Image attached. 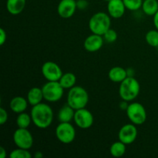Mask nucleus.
I'll use <instances>...</instances> for the list:
<instances>
[{"instance_id": "1", "label": "nucleus", "mask_w": 158, "mask_h": 158, "mask_svg": "<svg viewBox=\"0 0 158 158\" xmlns=\"http://www.w3.org/2000/svg\"><path fill=\"white\" fill-rule=\"evenodd\" d=\"M30 115L33 124L40 129H46L53 121L54 115L52 107L43 102L32 106Z\"/></svg>"}, {"instance_id": "2", "label": "nucleus", "mask_w": 158, "mask_h": 158, "mask_svg": "<svg viewBox=\"0 0 158 158\" xmlns=\"http://www.w3.org/2000/svg\"><path fill=\"white\" fill-rule=\"evenodd\" d=\"M140 91V83L134 77H127L120 83L119 86V95L120 98L127 102L135 100L138 97Z\"/></svg>"}, {"instance_id": "3", "label": "nucleus", "mask_w": 158, "mask_h": 158, "mask_svg": "<svg viewBox=\"0 0 158 158\" xmlns=\"http://www.w3.org/2000/svg\"><path fill=\"white\" fill-rule=\"evenodd\" d=\"M66 100V103L77 110L86 107L89 102V94L82 86H74L68 91Z\"/></svg>"}, {"instance_id": "4", "label": "nucleus", "mask_w": 158, "mask_h": 158, "mask_svg": "<svg viewBox=\"0 0 158 158\" xmlns=\"http://www.w3.org/2000/svg\"><path fill=\"white\" fill-rule=\"evenodd\" d=\"M111 28V17L109 14L99 12L94 14L89 20V29L92 33L103 35Z\"/></svg>"}, {"instance_id": "5", "label": "nucleus", "mask_w": 158, "mask_h": 158, "mask_svg": "<svg viewBox=\"0 0 158 158\" xmlns=\"http://www.w3.org/2000/svg\"><path fill=\"white\" fill-rule=\"evenodd\" d=\"M44 100L49 103H56L62 99L64 89L59 81H47L42 86Z\"/></svg>"}, {"instance_id": "6", "label": "nucleus", "mask_w": 158, "mask_h": 158, "mask_svg": "<svg viewBox=\"0 0 158 158\" xmlns=\"http://www.w3.org/2000/svg\"><path fill=\"white\" fill-rule=\"evenodd\" d=\"M126 114L130 121L136 126L143 124L148 117L146 109L138 102L129 103V106L126 110Z\"/></svg>"}, {"instance_id": "7", "label": "nucleus", "mask_w": 158, "mask_h": 158, "mask_svg": "<svg viewBox=\"0 0 158 158\" xmlns=\"http://www.w3.org/2000/svg\"><path fill=\"white\" fill-rule=\"evenodd\" d=\"M55 134L59 141L69 144L75 140L76 129L70 122H61L56 127Z\"/></svg>"}, {"instance_id": "8", "label": "nucleus", "mask_w": 158, "mask_h": 158, "mask_svg": "<svg viewBox=\"0 0 158 158\" xmlns=\"http://www.w3.org/2000/svg\"><path fill=\"white\" fill-rule=\"evenodd\" d=\"M12 139L17 148L29 150L33 145V137L28 128H17L14 131Z\"/></svg>"}, {"instance_id": "9", "label": "nucleus", "mask_w": 158, "mask_h": 158, "mask_svg": "<svg viewBox=\"0 0 158 158\" xmlns=\"http://www.w3.org/2000/svg\"><path fill=\"white\" fill-rule=\"evenodd\" d=\"M74 123L79 128L83 130H86L93 126L94 122V115L92 113L87 109L82 108L75 110L74 114Z\"/></svg>"}, {"instance_id": "10", "label": "nucleus", "mask_w": 158, "mask_h": 158, "mask_svg": "<svg viewBox=\"0 0 158 158\" xmlns=\"http://www.w3.org/2000/svg\"><path fill=\"white\" fill-rule=\"evenodd\" d=\"M41 71L47 81H59L63 74L60 66L52 61H47L43 63Z\"/></svg>"}, {"instance_id": "11", "label": "nucleus", "mask_w": 158, "mask_h": 158, "mask_svg": "<svg viewBox=\"0 0 158 158\" xmlns=\"http://www.w3.org/2000/svg\"><path fill=\"white\" fill-rule=\"evenodd\" d=\"M138 131L134 123H127L121 127L118 133L119 140L124 143L126 145L131 144L137 140Z\"/></svg>"}, {"instance_id": "12", "label": "nucleus", "mask_w": 158, "mask_h": 158, "mask_svg": "<svg viewBox=\"0 0 158 158\" xmlns=\"http://www.w3.org/2000/svg\"><path fill=\"white\" fill-rule=\"evenodd\" d=\"M77 9V0H61L57 6V12L61 18L69 19L73 16Z\"/></svg>"}, {"instance_id": "13", "label": "nucleus", "mask_w": 158, "mask_h": 158, "mask_svg": "<svg viewBox=\"0 0 158 158\" xmlns=\"http://www.w3.org/2000/svg\"><path fill=\"white\" fill-rule=\"evenodd\" d=\"M104 42L103 35L92 33L84 40L83 47L87 52H97L101 49Z\"/></svg>"}, {"instance_id": "14", "label": "nucleus", "mask_w": 158, "mask_h": 158, "mask_svg": "<svg viewBox=\"0 0 158 158\" xmlns=\"http://www.w3.org/2000/svg\"><path fill=\"white\" fill-rule=\"evenodd\" d=\"M126 6L123 0H110L107 2V12L113 19H120L126 12Z\"/></svg>"}, {"instance_id": "15", "label": "nucleus", "mask_w": 158, "mask_h": 158, "mask_svg": "<svg viewBox=\"0 0 158 158\" xmlns=\"http://www.w3.org/2000/svg\"><path fill=\"white\" fill-rule=\"evenodd\" d=\"M28 105H29V103H28L27 99L22 96H16L13 97L9 102L10 110L17 114L25 112L27 109Z\"/></svg>"}, {"instance_id": "16", "label": "nucleus", "mask_w": 158, "mask_h": 158, "mask_svg": "<svg viewBox=\"0 0 158 158\" xmlns=\"http://www.w3.org/2000/svg\"><path fill=\"white\" fill-rule=\"evenodd\" d=\"M128 77L127 70L121 66H114L108 72L110 80L114 83H121Z\"/></svg>"}, {"instance_id": "17", "label": "nucleus", "mask_w": 158, "mask_h": 158, "mask_svg": "<svg viewBox=\"0 0 158 158\" xmlns=\"http://www.w3.org/2000/svg\"><path fill=\"white\" fill-rule=\"evenodd\" d=\"M26 4V0H7L6 9L11 15H16L23 12Z\"/></svg>"}, {"instance_id": "18", "label": "nucleus", "mask_w": 158, "mask_h": 158, "mask_svg": "<svg viewBox=\"0 0 158 158\" xmlns=\"http://www.w3.org/2000/svg\"><path fill=\"white\" fill-rule=\"evenodd\" d=\"M26 99H27L29 104L31 105L32 106L42 103V102H43V100H44L42 88H40V87L31 88V89L28 91Z\"/></svg>"}, {"instance_id": "19", "label": "nucleus", "mask_w": 158, "mask_h": 158, "mask_svg": "<svg viewBox=\"0 0 158 158\" xmlns=\"http://www.w3.org/2000/svg\"><path fill=\"white\" fill-rule=\"evenodd\" d=\"M75 110L66 103L60 108L57 114V118L60 123L61 122H71L73 120Z\"/></svg>"}, {"instance_id": "20", "label": "nucleus", "mask_w": 158, "mask_h": 158, "mask_svg": "<svg viewBox=\"0 0 158 158\" xmlns=\"http://www.w3.org/2000/svg\"><path fill=\"white\" fill-rule=\"evenodd\" d=\"M59 83H60L64 89H69L74 86H76L77 83V77L74 73L71 72L66 73L62 75L61 78L59 80Z\"/></svg>"}, {"instance_id": "21", "label": "nucleus", "mask_w": 158, "mask_h": 158, "mask_svg": "<svg viewBox=\"0 0 158 158\" xmlns=\"http://www.w3.org/2000/svg\"><path fill=\"white\" fill-rule=\"evenodd\" d=\"M141 8L145 15L148 16H154L158 11V1L157 0H143Z\"/></svg>"}, {"instance_id": "22", "label": "nucleus", "mask_w": 158, "mask_h": 158, "mask_svg": "<svg viewBox=\"0 0 158 158\" xmlns=\"http://www.w3.org/2000/svg\"><path fill=\"white\" fill-rule=\"evenodd\" d=\"M126 146L127 145L120 140L114 142L110 148V153L114 157H121L126 153Z\"/></svg>"}, {"instance_id": "23", "label": "nucleus", "mask_w": 158, "mask_h": 158, "mask_svg": "<svg viewBox=\"0 0 158 158\" xmlns=\"http://www.w3.org/2000/svg\"><path fill=\"white\" fill-rule=\"evenodd\" d=\"M32 122V117L30 114L25 112L19 114L15 120L17 127L19 128H28L30 126Z\"/></svg>"}, {"instance_id": "24", "label": "nucleus", "mask_w": 158, "mask_h": 158, "mask_svg": "<svg viewBox=\"0 0 158 158\" xmlns=\"http://www.w3.org/2000/svg\"><path fill=\"white\" fill-rule=\"evenodd\" d=\"M145 41L151 47H158V30L151 29L145 35Z\"/></svg>"}, {"instance_id": "25", "label": "nucleus", "mask_w": 158, "mask_h": 158, "mask_svg": "<svg viewBox=\"0 0 158 158\" xmlns=\"http://www.w3.org/2000/svg\"><path fill=\"white\" fill-rule=\"evenodd\" d=\"M9 157L10 158H31L32 154L29 150L23 149V148H17L9 153Z\"/></svg>"}, {"instance_id": "26", "label": "nucleus", "mask_w": 158, "mask_h": 158, "mask_svg": "<svg viewBox=\"0 0 158 158\" xmlns=\"http://www.w3.org/2000/svg\"><path fill=\"white\" fill-rule=\"evenodd\" d=\"M124 2L126 9L130 11H137L139 10L142 7L143 0H123Z\"/></svg>"}, {"instance_id": "27", "label": "nucleus", "mask_w": 158, "mask_h": 158, "mask_svg": "<svg viewBox=\"0 0 158 158\" xmlns=\"http://www.w3.org/2000/svg\"><path fill=\"white\" fill-rule=\"evenodd\" d=\"M103 40L106 43H113L114 42L117 41V37H118V34H117V31L114 30L113 29H109L103 35Z\"/></svg>"}, {"instance_id": "28", "label": "nucleus", "mask_w": 158, "mask_h": 158, "mask_svg": "<svg viewBox=\"0 0 158 158\" xmlns=\"http://www.w3.org/2000/svg\"><path fill=\"white\" fill-rule=\"evenodd\" d=\"M9 115L6 110H5L3 107H0V124L4 125L7 122Z\"/></svg>"}, {"instance_id": "29", "label": "nucleus", "mask_w": 158, "mask_h": 158, "mask_svg": "<svg viewBox=\"0 0 158 158\" xmlns=\"http://www.w3.org/2000/svg\"><path fill=\"white\" fill-rule=\"evenodd\" d=\"M7 40V34L6 32L5 31V29L3 28L0 29V45L3 46L5 44V43L6 42Z\"/></svg>"}, {"instance_id": "30", "label": "nucleus", "mask_w": 158, "mask_h": 158, "mask_svg": "<svg viewBox=\"0 0 158 158\" xmlns=\"http://www.w3.org/2000/svg\"><path fill=\"white\" fill-rule=\"evenodd\" d=\"M77 9H80L81 10H83L86 8H87L88 2L86 0H77Z\"/></svg>"}, {"instance_id": "31", "label": "nucleus", "mask_w": 158, "mask_h": 158, "mask_svg": "<svg viewBox=\"0 0 158 158\" xmlns=\"http://www.w3.org/2000/svg\"><path fill=\"white\" fill-rule=\"evenodd\" d=\"M129 103V102L125 101V100H122V101L120 103V105H119V106H120V109H121L122 110L126 111V110L127 109L128 106H129V103Z\"/></svg>"}, {"instance_id": "32", "label": "nucleus", "mask_w": 158, "mask_h": 158, "mask_svg": "<svg viewBox=\"0 0 158 158\" xmlns=\"http://www.w3.org/2000/svg\"><path fill=\"white\" fill-rule=\"evenodd\" d=\"M153 22H154V25L155 29L158 30V11L157 13L154 15V19H153Z\"/></svg>"}, {"instance_id": "33", "label": "nucleus", "mask_w": 158, "mask_h": 158, "mask_svg": "<svg viewBox=\"0 0 158 158\" xmlns=\"http://www.w3.org/2000/svg\"><path fill=\"white\" fill-rule=\"evenodd\" d=\"M7 156L6 154V150L3 147L0 148V158H5Z\"/></svg>"}, {"instance_id": "34", "label": "nucleus", "mask_w": 158, "mask_h": 158, "mask_svg": "<svg viewBox=\"0 0 158 158\" xmlns=\"http://www.w3.org/2000/svg\"><path fill=\"white\" fill-rule=\"evenodd\" d=\"M43 157V153L40 152V151H37V152H35V154H34V157L35 158H42Z\"/></svg>"}, {"instance_id": "35", "label": "nucleus", "mask_w": 158, "mask_h": 158, "mask_svg": "<svg viewBox=\"0 0 158 158\" xmlns=\"http://www.w3.org/2000/svg\"><path fill=\"white\" fill-rule=\"evenodd\" d=\"M103 1H105V2H109V1H110V0H103Z\"/></svg>"}]
</instances>
